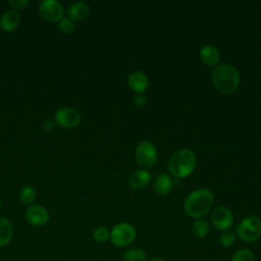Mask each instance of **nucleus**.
I'll return each instance as SVG.
<instances>
[{"label": "nucleus", "mask_w": 261, "mask_h": 261, "mask_svg": "<svg viewBox=\"0 0 261 261\" xmlns=\"http://www.w3.org/2000/svg\"><path fill=\"white\" fill-rule=\"evenodd\" d=\"M213 202V194L209 190L204 188L197 189L186 198L184 210L186 214L192 218H202L210 211Z\"/></svg>", "instance_id": "obj_1"}, {"label": "nucleus", "mask_w": 261, "mask_h": 261, "mask_svg": "<svg viewBox=\"0 0 261 261\" xmlns=\"http://www.w3.org/2000/svg\"><path fill=\"white\" fill-rule=\"evenodd\" d=\"M212 83L218 92L229 95L238 90L240 75L238 70L231 64L223 63L213 69Z\"/></svg>", "instance_id": "obj_2"}, {"label": "nucleus", "mask_w": 261, "mask_h": 261, "mask_svg": "<svg viewBox=\"0 0 261 261\" xmlns=\"http://www.w3.org/2000/svg\"><path fill=\"white\" fill-rule=\"evenodd\" d=\"M197 159L194 152L189 149H180L170 157L167 168L174 177L185 178L194 171Z\"/></svg>", "instance_id": "obj_3"}, {"label": "nucleus", "mask_w": 261, "mask_h": 261, "mask_svg": "<svg viewBox=\"0 0 261 261\" xmlns=\"http://www.w3.org/2000/svg\"><path fill=\"white\" fill-rule=\"evenodd\" d=\"M237 238L244 243L252 244L261 237V220L259 217L250 215L243 218L236 227Z\"/></svg>", "instance_id": "obj_4"}, {"label": "nucleus", "mask_w": 261, "mask_h": 261, "mask_svg": "<svg viewBox=\"0 0 261 261\" xmlns=\"http://www.w3.org/2000/svg\"><path fill=\"white\" fill-rule=\"evenodd\" d=\"M137 237L135 226L128 222H119L110 230V242L118 248H125L134 243Z\"/></svg>", "instance_id": "obj_5"}, {"label": "nucleus", "mask_w": 261, "mask_h": 261, "mask_svg": "<svg viewBox=\"0 0 261 261\" xmlns=\"http://www.w3.org/2000/svg\"><path fill=\"white\" fill-rule=\"evenodd\" d=\"M135 158L140 166L144 168L152 167L158 161L157 149L151 142L143 141L136 147Z\"/></svg>", "instance_id": "obj_6"}, {"label": "nucleus", "mask_w": 261, "mask_h": 261, "mask_svg": "<svg viewBox=\"0 0 261 261\" xmlns=\"http://www.w3.org/2000/svg\"><path fill=\"white\" fill-rule=\"evenodd\" d=\"M40 15L48 21H59L64 17V7L57 0H44L39 4Z\"/></svg>", "instance_id": "obj_7"}, {"label": "nucleus", "mask_w": 261, "mask_h": 261, "mask_svg": "<svg viewBox=\"0 0 261 261\" xmlns=\"http://www.w3.org/2000/svg\"><path fill=\"white\" fill-rule=\"evenodd\" d=\"M54 121L65 128H72L80 124L81 114L77 110L69 107L59 108L54 115Z\"/></svg>", "instance_id": "obj_8"}, {"label": "nucleus", "mask_w": 261, "mask_h": 261, "mask_svg": "<svg viewBox=\"0 0 261 261\" xmlns=\"http://www.w3.org/2000/svg\"><path fill=\"white\" fill-rule=\"evenodd\" d=\"M211 221L213 226L218 230H228L233 224V214L229 208L218 206L211 214Z\"/></svg>", "instance_id": "obj_9"}, {"label": "nucleus", "mask_w": 261, "mask_h": 261, "mask_svg": "<svg viewBox=\"0 0 261 261\" xmlns=\"http://www.w3.org/2000/svg\"><path fill=\"white\" fill-rule=\"evenodd\" d=\"M25 220L34 226H44L49 222L50 215L47 209L38 204L28 206L24 213Z\"/></svg>", "instance_id": "obj_10"}, {"label": "nucleus", "mask_w": 261, "mask_h": 261, "mask_svg": "<svg viewBox=\"0 0 261 261\" xmlns=\"http://www.w3.org/2000/svg\"><path fill=\"white\" fill-rule=\"evenodd\" d=\"M128 87L138 94H143L149 87V80L142 71H133L127 77Z\"/></svg>", "instance_id": "obj_11"}, {"label": "nucleus", "mask_w": 261, "mask_h": 261, "mask_svg": "<svg viewBox=\"0 0 261 261\" xmlns=\"http://www.w3.org/2000/svg\"><path fill=\"white\" fill-rule=\"evenodd\" d=\"M20 23V15L16 10H7L0 16V29L3 32H13Z\"/></svg>", "instance_id": "obj_12"}, {"label": "nucleus", "mask_w": 261, "mask_h": 261, "mask_svg": "<svg viewBox=\"0 0 261 261\" xmlns=\"http://www.w3.org/2000/svg\"><path fill=\"white\" fill-rule=\"evenodd\" d=\"M151 181V174L146 169H138L129 176L128 184L133 190H143Z\"/></svg>", "instance_id": "obj_13"}, {"label": "nucleus", "mask_w": 261, "mask_h": 261, "mask_svg": "<svg viewBox=\"0 0 261 261\" xmlns=\"http://www.w3.org/2000/svg\"><path fill=\"white\" fill-rule=\"evenodd\" d=\"M90 14V7L86 2L77 1L67 8V17L73 22L86 19Z\"/></svg>", "instance_id": "obj_14"}, {"label": "nucleus", "mask_w": 261, "mask_h": 261, "mask_svg": "<svg viewBox=\"0 0 261 261\" xmlns=\"http://www.w3.org/2000/svg\"><path fill=\"white\" fill-rule=\"evenodd\" d=\"M173 185H174V181L169 174L161 173L155 178L153 188L156 194L160 196H165L171 192Z\"/></svg>", "instance_id": "obj_15"}, {"label": "nucleus", "mask_w": 261, "mask_h": 261, "mask_svg": "<svg viewBox=\"0 0 261 261\" xmlns=\"http://www.w3.org/2000/svg\"><path fill=\"white\" fill-rule=\"evenodd\" d=\"M200 58L207 65H216L220 60V53L215 46L208 44L201 48Z\"/></svg>", "instance_id": "obj_16"}, {"label": "nucleus", "mask_w": 261, "mask_h": 261, "mask_svg": "<svg viewBox=\"0 0 261 261\" xmlns=\"http://www.w3.org/2000/svg\"><path fill=\"white\" fill-rule=\"evenodd\" d=\"M13 237V227L11 222L4 218L0 217V247H4L10 243Z\"/></svg>", "instance_id": "obj_17"}, {"label": "nucleus", "mask_w": 261, "mask_h": 261, "mask_svg": "<svg viewBox=\"0 0 261 261\" xmlns=\"http://www.w3.org/2000/svg\"><path fill=\"white\" fill-rule=\"evenodd\" d=\"M193 234L198 239H204L209 233V224L203 218L195 219L191 226Z\"/></svg>", "instance_id": "obj_18"}, {"label": "nucleus", "mask_w": 261, "mask_h": 261, "mask_svg": "<svg viewBox=\"0 0 261 261\" xmlns=\"http://www.w3.org/2000/svg\"><path fill=\"white\" fill-rule=\"evenodd\" d=\"M122 261H147V254L141 248L127 249L121 257Z\"/></svg>", "instance_id": "obj_19"}, {"label": "nucleus", "mask_w": 261, "mask_h": 261, "mask_svg": "<svg viewBox=\"0 0 261 261\" xmlns=\"http://www.w3.org/2000/svg\"><path fill=\"white\" fill-rule=\"evenodd\" d=\"M37 198V192L32 186H24L19 192V199L25 205H32Z\"/></svg>", "instance_id": "obj_20"}, {"label": "nucleus", "mask_w": 261, "mask_h": 261, "mask_svg": "<svg viewBox=\"0 0 261 261\" xmlns=\"http://www.w3.org/2000/svg\"><path fill=\"white\" fill-rule=\"evenodd\" d=\"M229 261H256V256L252 250L242 248L232 254Z\"/></svg>", "instance_id": "obj_21"}, {"label": "nucleus", "mask_w": 261, "mask_h": 261, "mask_svg": "<svg viewBox=\"0 0 261 261\" xmlns=\"http://www.w3.org/2000/svg\"><path fill=\"white\" fill-rule=\"evenodd\" d=\"M237 234L234 231L228 229V230H224L222 231L219 237H218V242L220 244L221 247L223 248H229L231 247L236 241H237Z\"/></svg>", "instance_id": "obj_22"}, {"label": "nucleus", "mask_w": 261, "mask_h": 261, "mask_svg": "<svg viewBox=\"0 0 261 261\" xmlns=\"http://www.w3.org/2000/svg\"><path fill=\"white\" fill-rule=\"evenodd\" d=\"M93 239L99 244H104L110 240V231L104 226H98L93 231Z\"/></svg>", "instance_id": "obj_23"}, {"label": "nucleus", "mask_w": 261, "mask_h": 261, "mask_svg": "<svg viewBox=\"0 0 261 261\" xmlns=\"http://www.w3.org/2000/svg\"><path fill=\"white\" fill-rule=\"evenodd\" d=\"M58 29L63 34H70L74 30V22L68 17H63L58 21Z\"/></svg>", "instance_id": "obj_24"}, {"label": "nucleus", "mask_w": 261, "mask_h": 261, "mask_svg": "<svg viewBox=\"0 0 261 261\" xmlns=\"http://www.w3.org/2000/svg\"><path fill=\"white\" fill-rule=\"evenodd\" d=\"M8 4L13 8V10H21L24 9L29 4V0H9Z\"/></svg>", "instance_id": "obj_25"}, {"label": "nucleus", "mask_w": 261, "mask_h": 261, "mask_svg": "<svg viewBox=\"0 0 261 261\" xmlns=\"http://www.w3.org/2000/svg\"><path fill=\"white\" fill-rule=\"evenodd\" d=\"M135 107L137 108H143L146 106V97L143 95V94H138L135 98H134V101H133Z\"/></svg>", "instance_id": "obj_26"}, {"label": "nucleus", "mask_w": 261, "mask_h": 261, "mask_svg": "<svg viewBox=\"0 0 261 261\" xmlns=\"http://www.w3.org/2000/svg\"><path fill=\"white\" fill-rule=\"evenodd\" d=\"M54 125H55V121H52V120H49V119H47V120L44 122V128H45V130H47V132L53 130Z\"/></svg>", "instance_id": "obj_27"}, {"label": "nucleus", "mask_w": 261, "mask_h": 261, "mask_svg": "<svg viewBox=\"0 0 261 261\" xmlns=\"http://www.w3.org/2000/svg\"><path fill=\"white\" fill-rule=\"evenodd\" d=\"M147 261H165L164 259H162L161 257H152L151 259L147 260Z\"/></svg>", "instance_id": "obj_28"}, {"label": "nucleus", "mask_w": 261, "mask_h": 261, "mask_svg": "<svg viewBox=\"0 0 261 261\" xmlns=\"http://www.w3.org/2000/svg\"><path fill=\"white\" fill-rule=\"evenodd\" d=\"M1 206H2V203H1V200H0V208H1Z\"/></svg>", "instance_id": "obj_29"}]
</instances>
